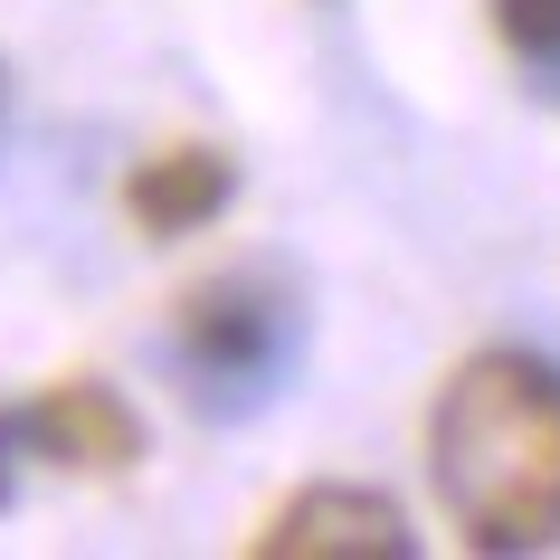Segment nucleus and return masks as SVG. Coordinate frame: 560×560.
Returning a JSON list of instances; mask_svg holds the SVG:
<instances>
[{"instance_id": "5", "label": "nucleus", "mask_w": 560, "mask_h": 560, "mask_svg": "<svg viewBox=\"0 0 560 560\" xmlns=\"http://www.w3.org/2000/svg\"><path fill=\"white\" fill-rule=\"evenodd\" d=\"M237 200V162L219 143H162L124 172V219L143 237H200Z\"/></svg>"}, {"instance_id": "6", "label": "nucleus", "mask_w": 560, "mask_h": 560, "mask_svg": "<svg viewBox=\"0 0 560 560\" xmlns=\"http://www.w3.org/2000/svg\"><path fill=\"white\" fill-rule=\"evenodd\" d=\"M494 38H503V58L532 77V95L560 105V0H494Z\"/></svg>"}, {"instance_id": "2", "label": "nucleus", "mask_w": 560, "mask_h": 560, "mask_svg": "<svg viewBox=\"0 0 560 560\" xmlns=\"http://www.w3.org/2000/svg\"><path fill=\"white\" fill-rule=\"evenodd\" d=\"M304 285L276 276V266H229V276H200L190 295L172 304V332H162V361H172L180 409L209 418V428H237L285 399L304 361Z\"/></svg>"}, {"instance_id": "1", "label": "nucleus", "mask_w": 560, "mask_h": 560, "mask_svg": "<svg viewBox=\"0 0 560 560\" xmlns=\"http://www.w3.org/2000/svg\"><path fill=\"white\" fill-rule=\"evenodd\" d=\"M428 485L485 560L560 551V361L485 342L428 399Z\"/></svg>"}, {"instance_id": "3", "label": "nucleus", "mask_w": 560, "mask_h": 560, "mask_svg": "<svg viewBox=\"0 0 560 560\" xmlns=\"http://www.w3.org/2000/svg\"><path fill=\"white\" fill-rule=\"evenodd\" d=\"M0 438L20 446V456H38V466H58V475H95V485L143 466V409H133L115 381H95V371L48 381Z\"/></svg>"}, {"instance_id": "4", "label": "nucleus", "mask_w": 560, "mask_h": 560, "mask_svg": "<svg viewBox=\"0 0 560 560\" xmlns=\"http://www.w3.org/2000/svg\"><path fill=\"white\" fill-rule=\"evenodd\" d=\"M247 551L257 560H409L418 532L381 485H295L247 532Z\"/></svg>"}]
</instances>
